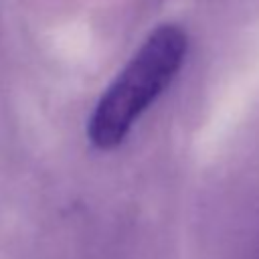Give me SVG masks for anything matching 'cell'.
<instances>
[{
	"label": "cell",
	"instance_id": "cell-1",
	"mask_svg": "<svg viewBox=\"0 0 259 259\" xmlns=\"http://www.w3.org/2000/svg\"><path fill=\"white\" fill-rule=\"evenodd\" d=\"M186 55V30L174 22L158 24L95 103L87 121L91 146L103 152L121 146L182 71Z\"/></svg>",
	"mask_w": 259,
	"mask_h": 259
}]
</instances>
